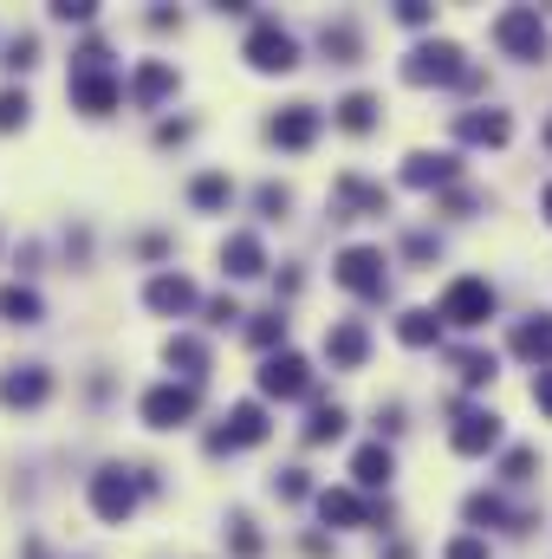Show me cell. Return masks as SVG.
<instances>
[{
  "label": "cell",
  "instance_id": "6da1fadb",
  "mask_svg": "<svg viewBox=\"0 0 552 559\" xmlns=\"http://www.w3.org/2000/svg\"><path fill=\"white\" fill-rule=\"evenodd\" d=\"M403 78H410V85H468L475 65H462V46L429 39V46H416V52L403 59Z\"/></svg>",
  "mask_w": 552,
  "mask_h": 559
},
{
  "label": "cell",
  "instance_id": "7a4b0ae2",
  "mask_svg": "<svg viewBox=\"0 0 552 559\" xmlns=\"http://www.w3.org/2000/svg\"><path fill=\"white\" fill-rule=\"evenodd\" d=\"M495 39H501L514 59H547V20H540V7H508V13L495 20Z\"/></svg>",
  "mask_w": 552,
  "mask_h": 559
},
{
  "label": "cell",
  "instance_id": "3957f363",
  "mask_svg": "<svg viewBox=\"0 0 552 559\" xmlns=\"http://www.w3.org/2000/svg\"><path fill=\"white\" fill-rule=\"evenodd\" d=\"M247 59H254L260 72H293V65H299V46H293V33H286L280 20H254V33H247Z\"/></svg>",
  "mask_w": 552,
  "mask_h": 559
},
{
  "label": "cell",
  "instance_id": "277c9868",
  "mask_svg": "<svg viewBox=\"0 0 552 559\" xmlns=\"http://www.w3.org/2000/svg\"><path fill=\"white\" fill-rule=\"evenodd\" d=\"M137 488H150V475H143V482H130L124 469H98V475H91V508H98V521H130Z\"/></svg>",
  "mask_w": 552,
  "mask_h": 559
},
{
  "label": "cell",
  "instance_id": "5b68a950",
  "mask_svg": "<svg viewBox=\"0 0 552 559\" xmlns=\"http://www.w3.org/2000/svg\"><path fill=\"white\" fill-rule=\"evenodd\" d=\"M488 313H495V287L488 280H455L442 293V319L449 326H488Z\"/></svg>",
  "mask_w": 552,
  "mask_h": 559
},
{
  "label": "cell",
  "instance_id": "8992f818",
  "mask_svg": "<svg viewBox=\"0 0 552 559\" xmlns=\"http://www.w3.org/2000/svg\"><path fill=\"white\" fill-rule=\"evenodd\" d=\"M338 287H351L364 300H384V254L377 247H345L338 254Z\"/></svg>",
  "mask_w": 552,
  "mask_h": 559
},
{
  "label": "cell",
  "instance_id": "52a82bcc",
  "mask_svg": "<svg viewBox=\"0 0 552 559\" xmlns=\"http://www.w3.org/2000/svg\"><path fill=\"white\" fill-rule=\"evenodd\" d=\"M195 417V384H156L150 397H143V423L150 430H176V423H189Z\"/></svg>",
  "mask_w": 552,
  "mask_h": 559
},
{
  "label": "cell",
  "instance_id": "ba28073f",
  "mask_svg": "<svg viewBox=\"0 0 552 559\" xmlns=\"http://www.w3.org/2000/svg\"><path fill=\"white\" fill-rule=\"evenodd\" d=\"M449 443H455L462 456H488V449L501 443V417H495V410H462L455 430H449Z\"/></svg>",
  "mask_w": 552,
  "mask_h": 559
},
{
  "label": "cell",
  "instance_id": "9c48e42d",
  "mask_svg": "<svg viewBox=\"0 0 552 559\" xmlns=\"http://www.w3.org/2000/svg\"><path fill=\"white\" fill-rule=\"evenodd\" d=\"M260 391H267V397H306V391H312V371H306V358H293V352L267 358V371H260Z\"/></svg>",
  "mask_w": 552,
  "mask_h": 559
},
{
  "label": "cell",
  "instance_id": "30bf717a",
  "mask_svg": "<svg viewBox=\"0 0 552 559\" xmlns=\"http://www.w3.org/2000/svg\"><path fill=\"white\" fill-rule=\"evenodd\" d=\"M319 514L338 521V528H358V521H390V501L371 508V501H358L351 488H325V495H319Z\"/></svg>",
  "mask_w": 552,
  "mask_h": 559
},
{
  "label": "cell",
  "instance_id": "8fae6325",
  "mask_svg": "<svg viewBox=\"0 0 552 559\" xmlns=\"http://www.w3.org/2000/svg\"><path fill=\"white\" fill-rule=\"evenodd\" d=\"M260 436H267V410H260V404H241V410L228 417V430L208 436V449L221 456V449H241V443H260Z\"/></svg>",
  "mask_w": 552,
  "mask_h": 559
},
{
  "label": "cell",
  "instance_id": "7c38bea8",
  "mask_svg": "<svg viewBox=\"0 0 552 559\" xmlns=\"http://www.w3.org/2000/svg\"><path fill=\"white\" fill-rule=\"evenodd\" d=\"M319 137V111L312 104H286L280 117H273V143H286V150H306Z\"/></svg>",
  "mask_w": 552,
  "mask_h": 559
},
{
  "label": "cell",
  "instance_id": "4fadbf2b",
  "mask_svg": "<svg viewBox=\"0 0 552 559\" xmlns=\"http://www.w3.org/2000/svg\"><path fill=\"white\" fill-rule=\"evenodd\" d=\"M46 391H52V378L39 365H13L0 378V404H46Z\"/></svg>",
  "mask_w": 552,
  "mask_h": 559
},
{
  "label": "cell",
  "instance_id": "5bb4252c",
  "mask_svg": "<svg viewBox=\"0 0 552 559\" xmlns=\"http://www.w3.org/2000/svg\"><path fill=\"white\" fill-rule=\"evenodd\" d=\"M72 98H78L91 117H104V111L117 104V78H104V72H78V78H72Z\"/></svg>",
  "mask_w": 552,
  "mask_h": 559
},
{
  "label": "cell",
  "instance_id": "9a60e30c",
  "mask_svg": "<svg viewBox=\"0 0 552 559\" xmlns=\"http://www.w3.org/2000/svg\"><path fill=\"white\" fill-rule=\"evenodd\" d=\"M455 130H462V143H508V137H514L508 111H468Z\"/></svg>",
  "mask_w": 552,
  "mask_h": 559
},
{
  "label": "cell",
  "instance_id": "2e32d148",
  "mask_svg": "<svg viewBox=\"0 0 552 559\" xmlns=\"http://www.w3.org/2000/svg\"><path fill=\"white\" fill-rule=\"evenodd\" d=\"M403 182H410V189H442V182H455V156H429V150H423V156L403 163Z\"/></svg>",
  "mask_w": 552,
  "mask_h": 559
},
{
  "label": "cell",
  "instance_id": "e0dca14e",
  "mask_svg": "<svg viewBox=\"0 0 552 559\" xmlns=\"http://www.w3.org/2000/svg\"><path fill=\"white\" fill-rule=\"evenodd\" d=\"M143 300H150V306H156V313H189V306H195V287H189V280H182V274H156V280H150V293H143Z\"/></svg>",
  "mask_w": 552,
  "mask_h": 559
},
{
  "label": "cell",
  "instance_id": "ac0fdd59",
  "mask_svg": "<svg viewBox=\"0 0 552 559\" xmlns=\"http://www.w3.org/2000/svg\"><path fill=\"white\" fill-rule=\"evenodd\" d=\"M514 352H521V358H534V365H547V371H552V313H540V319H527V326L514 332Z\"/></svg>",
  "mask_w": 552,
  "mask_h": 559
},
{
  "label": "cell",
  "instance_id": "d6986e66",
  "mask_svg": "<svg viewBox=\"0 0 552 559\" xmlns=\"http://www.w3.org/2000/svg\"><path fill=\"white\" fill-rule=\"evenodd\" d=\"M221 261H228V274H234V280H254V274L267 267V254H260V241H254V234H228Z\"/></svg>",
  "mask_w": 552,
  "mask_h": 559
},
{
  "label": "cell",
  "instance_id": "ffe728a7",
  "mask_svg": "<svg viewBox=\"0 0 552 559\" xmlns=\"http://www.w3.org/2000/svg\"><path fill=\"white\" fill-rule=\"evenodd\" d=\"M338 202H345V208H358V215H390V195H384L377 182H358V176H345V182H338Z\"/></svg>",
  "mask_w": 552,
  "mask_h": 559
},
{
  "label": "cell",
  "instance_id": "44dd1931",
  "mask_svg": "<svg viewBox=\"0 0 552 559\" xmlns=\"http://www.w3.org/2000/svg\"><path fill=\"white\" fill-rule=\"evenodd\" d=\"M390 469H397V462H390V449H384V443H371V449H358V456H351V475H358L364 488H384V482H390Z\"/></svg>",
  "mask_w": 552,
  "mask_h": 559
},
{
  "label": "cell",
  "instance_id": "7402d4cb",
  "mask_svg": "<svg viewBox=\"0 0 552 559\" xmlns=\"http://www.w3.org/2000/svg\"><path fill=\"white\" fill-rule=\"evenodd\" d=\"M325 352H332V365H364L371 339H364V326H338V332L325 339Z\"/></svg>",
  "mask_w": 552,
  "mask_h": 559
},
{
  "label": "cell",
  "instance_id": "603a6c76",
  "mask_svg": "<svg viewBox=\"0 0 552 559\" xmlns=\"http://www.w3.org/2000/svg\"><path fill=\"white\" fill-rule=\"evenodd\" d=\"M338 124H345V130H371V124H377V98H371V91H351V98L338 104Z\"/></svg>",
  "mask_w": 552,
  "mask_h": 559
},
{
  "label": "cell",
  "instance_id": "cb8c5ba5",
  "mask_svg": "<svg viewBox=\"0 0 552 559\" xmlns=\"http://www.w3.org/2000/svg\"><path fill=\"white\" fill-rule=\"evenodd\" d=\"M436 332H442L436 313H403V319H397V339H403V345H436Z\"/></svg>",
  "mask_w": 552,
  "mask_h": 559
},
{
  "label": "cell",
  "instance_id": "d4e9b609",
  "mask_svg": "<svg viewBox=\"0 0 552 559\" xmlns=\"http://www.w3.org/2000/svg\"><path fill=\"white\" fill-rule=\"evenodd\" d=\"M338 436H345V410L338 404H319L312 423H306V443H338Z\"/></svg>",
  "mask_w": 552,
  "mask_h": 559
},
{
  "label": "cell",
  "instance_id": "484cf974",
  "mask_svg": "<svg viewBox=\"0 0 552 559\" xmlns=\"http://www.w3.org/2000/svg\"><path fill=\"white\" fill-rule=\"evenodd\" d=\"M0 319H13V326H33V319H39V300H33L26 287H0Z\"/></svg>",
  "mask_w": 552,
  "mask_h": 559
},
{
  "label": "cell",
  "instance_id": "4316f807",
  "mask_svg": "<svg viewBox=\"0 0 552 559\" xmlns=\"http://www.w3.org/2000/svg\"><path fill=\"white\" fill-rule=\"evenodd\" d=\"M169 85H176V72H169V65H143V72H137V85H130V91H137V104H156V98H163V91H169Z\"/></svg>",
  "mask_w": 552,
  "mask_h": 559
},
{
  "label": "cell",
  "instance_id": "83f0119b",
  "mask_svg": "<svg viewBox=\"0 0 552 559\" xmlns=\"http://www.w3.org/2000/svg\"><path fill=\"white\" fill-rule=\"evenodd\" d=\"M169 365H182V378H202L208 345H202V339H169Z\"/></svg>",
  "mask_w": 552,
  "mask_h": 559
},
{
  "label": "cell",
  "instance_id": "f1b7e54d",
  "mask_svg": "<svg viewBox=\"0 0 552 559\" xmlns=\"http://www.w3.org/2000/svg\"><path fill=\"white\" fill-rule=\"evenodd\" d=\"M189 195H195V208H228V195H234V182H228V176H202V182H195Z\"/></svg>",
  "mask_w": 552,
  "mask_h": 559
},
{
  "label": "cell",
  "instance_id": "f546056e",
  "mask_svg": "<svg viewBox=\"0 0 552 559\" xmlns=\"http://www.w3.org/2000/svg\"><path fill=\"white\" fill-rule=\"evenodd\" d=\"M455 365H462V384H488L495 378V352H455Z\"/></svg>",
  "mask_w": 552,
  "mask_h": 559
},
{
  "label": "cell",
  "instance_id": "4dcf8cb0",
  "mask_svg": "<svg viewBox=\"0 0 552 559\" xmlns=\"http://www.w3.org/2000/svg\"><path fill=\"white\" fill-rule=\"evenodd\" d=\"M468 521L475 528H495V521H508V501L501 495H468Z\"/></svg>",
  "mask_w": 552,
  "mask_h": 559
},
{
  "label": "cell",
  "instance_id": "1f68e13d",
  "mask_svg": "<svg viewBox=\"0 0 552 559\" xmlns=\"http://www.w3.org/2000/svg\"><path fill=\"white\" fill-rule=\"evenodd\" d=\"M325 52H332V59L345 65V59L358 52V26H325Z\"/></svg>",
  "mask_w": 552,
  "mask_h": 559
},
{
  "label": "cell",
  "instance_id": "d6a6232c",
  "mask_svg": "<svg viewBox=\"0 0 552 559\" xmlns=\"http://www.w3.org/2000/svg\"><path fill=\"white\" fill-rule=\"evenodd\" d=\"M26 124V91H0V130Z\"/></svg>",
  "mask_w": 552,
  "mask_h": 559
},
{
  "label": "cell",
  "instance_id": "836d02e7",
  "mask_svg": "<svg viewBox=\"0 0 552 559\" xmlns=\"http://www.w3.org/2000/svg\"><path fill=\"white\" fill-rule=\"evenodd\" d=\"M33 52H39V39H33V33H20V39L7 46V65H13V72H26V65H33Z\"/></svg>",
  "mask_w": 552,
  "mask_h": 559
},
{
  "label": "cell",
  "instance_id": "e575fe53",
  "mask_svg": "<svg viewBox=\"0 0 552 559\" xmlns=\"http://www.w3.org/2000/svg\"><path fill=\"white\" fill-rule=\"evenodd\" d=\"M273 339H286V319H280V313L254 319V345H273Z\"/></svg>",
  "mask_w": 552,
  "mask_h": 559
},
{
  "label": "cell",
  "instance_id": "d590c367",
  "mask_svg": "<svg viewBox=\"0 0 552 559\" xmlns=\"http://www.w3.org/2000/svg\"><path fill=\"white\" fill-rule=\"evenodd\" d=\"M234 554H241V559L260 554V534H254V521H234Z\"/></svg>",
  "mask_w": 552,
  "mask_h": 559
},
{
  "label": "cell",
  "instance_id": "8d00e7d4",
  "mask_svg": "<svg viewBox=\"0 0 552 559\" xmlns=\"http://www.w3.org/2000/svg\"><path fill=\"white\" fill-rule=\"evenodd\" d=\"M52 20H91V0H52Z\"/></svg>",
  "mask_w": 552,
  "mask_h": 559
},
{
  "label": "cell",
  "instance_id": "74e56055",
  "mask_svg": "<svg viewBox=\"0 0 552 559\" xmlns=\"http://www.w3.org/2000/svg\"><path fill=\"white\" fill-rule=\"evenodd\" d=\"M397 13H403V26H429L436 20V7H423V0H403Z\"/></svg>",
  "mask_w": 552,
  "mask_h": 559
},
{
  "label": "cell",
  "instance_id": "f35d334b",
  "mask_svg": "<svg viewBox=\"0 0 552 559\" xmlns=\"http://www.w3.org/2000/svg\"><path fill=\"white\" fill-rule=\"evenodd\" d=\"M527 475H534V449H514L508 456V482H527Z\"/></svg>",
  "mask_w": 552,
  "mask_h": 559
},
{
  "label": "cell",
  "instance_id": "ab89813d",
  "mask_svg": "<svg viewBox=\"0 0 552 559\" xmlns=\"http://www.w3.org/2000/svg\"><path fill=\"white\" fill-rule=\"evenodd\" d=\"M403 254H410V261H429V254H436V234H410Z\"/></svg>",
  "mask_w": 552,
  "mask_h": 559
},
{
  "label": "cell",
  "instance_id": "60d3db41",
  "mask_svg": "<svg viewBox=\"0 0 552 559\" xmlns=\"http://www.w3.org/2000/svg\"><path fill=\"white\" fill-rule=\"evenodd\" d=\"M273 488H280V495H286V501H299V495H306V475H299V469H286V475H280V482H273Z\"/></svg>",
  "mask_w": 552,
  "mask_h": 559
},
{
  "label": "cell",
  "instance_id": "b9f144b4",
  "mask_svg": "<svg viewBox=\"0 0 552 559\" xmlns=\"http://www.w3.org/2000/svg\"><path fill=\"white\" fill-rule=\"evenodd\" d=\"M449 559H488V547H482V541L468 534V541H455V547H449Z\"/></svg>",
  "mask_w": 552,
  "mask_h": 559
},
{
  "label": "cell",
  "instance_id": "7bdbcfd3",
  "mask_svg": "<svg viewBox=\"0 0 552 559\" xmlns=\"http://www.w3.org/2000/svg\"><path fill=\"white\" fill-rule=\"evenodd\" d=\"M534 404L552 417V371H540V378H534Z\"/></svg>",
  "mask_w": 552,
  "mask_h": 559
},
{
  "label": "cell",
  "instance_id": "ee69618b",
  "mask_svg": "<svg viewBox=\"0 0 552 559\" xmlns=\"http://www.w3.org/2000/svg\"><path fill=\"white\" fill-rule=\"evenodd\" d=\"M260 208H267V215H280V208H286V189H273V182H267V189H260Z\"/></svg>",
  "mask_w": 552,
  "mask_h": 559
},
{
  "label": "cell",
  "instance_id": "f6af8a7d",
  "mask_svg": "<svg viewBox=\"0 0 552 559\" xmlns=\"http://www.w3.org/2000/svg\"><path fill=\"white\" fill-rule=\"evenodd\" d=\"M547 221H552V189H547Z\"/></svg>",
  "mask_w": 552,
  "mask_h": 559
}]
</instances>
